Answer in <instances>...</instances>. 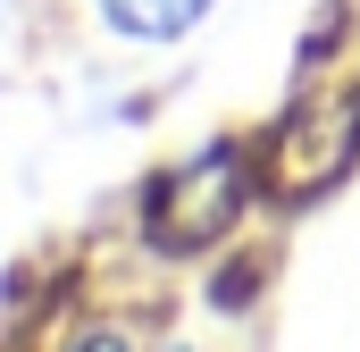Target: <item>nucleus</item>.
<instances>
[{"label":"nucleus","instance_id":"1","mask_svg":"<svg viewBox=\"0 0 360 352\" xmlns=\"http://www.w3.org/2000/svg\"><path fill=\"white\" fill-rule=\"evenodd\" d=\"M235 218H243V151H235V143L193 151V160H184L176 176H160L151 201H143V227H151L160 252H201V244H218Z\"/></svg>","mask_w":360,"mask_h":352},{"label":"nucleus","instance_id":"2","mask_svg":"<svg viewBox=\"0 0 360 352\" xmlns=\"http://www.w3.org/2000/svg\"><path fill=\"white\" fill-rule=\"evenodd\" d=\"M210 8H218V0H92V17H101L117 42H134V51H168L184 34H201Z\"/></svg>","mask_w":360,"mask_h":352},{"label":"nucleus","instance_id":"3","mask_svg":"<svg viewBox=\"0 0 360 352\" xmlns=\"http://www.w3.org/2000/svg\"><path fill=\"white\" fill-rule=\"evenodd\" d=\"M68 352H134L126 327H84V336H68Z\"/></svg>","mask_w":360,"mask_h":352},{"label":"nucleus","instance_id":"4","mask_svg":"<svg viewBox=\"0 0 360 352\" xmlns=\"http://www.w3.org/2000/svg\"><path fill=\"white\" fill-rule=\"evenodd\" d=\"M168 352H193V344H168Z\"/></svg>","mask_w":360,"mask_h":352}]
</instances>
